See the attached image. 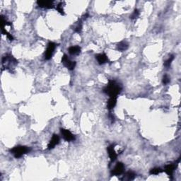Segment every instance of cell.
I'll use <instances>...</instances> for the list:
<instances>
[{"mask_svg":"<svg viewBox=\"0 0 181 181\" xmlns=\"http://www.w3.org/2000/svg\"><path fill=\"white\" fill-rule=\"evenodd\" d=\"M122 91V87L115 80H110L106 86L103 89V92L108 94L110 97L117 98Z\"/></svg>","mask_w":181,"mask_h":181,"instance_id":"cell-1","label":"cell"},{"mask_svg":"<svg viewBox=\"0 0 181 181\" xmlns=\"http://www.w3.org/2000/svg\"><path fill=\"white\" fill-rule=\"evenodd\" d=\"M18 64L17 59L14 58L12 55H7L2 59V65L5 69H11Z\"/></svg>","mask_w":181,"mask_h":181,"instance_id":"cell-2","label":"cell"},{"mask_svg":"<svg viewBox=\"0 0 181 181\" xmlns=\"http://www.w3.org/2000/svg\"><path fill=\"white\" fill-rule=\"evenodd\" d=\"M30 149L27 146H17L14 147L13 149H11L10 150V152L11 154H12L14 156L15 158H21L23 155H24L27 153H29L30 152Z\"/></svg>","mask_w":181,"mask_h":181,"instance_id":"cell-3","label":"cell"},{"mask_svg":"<svg viewBox=\"0 0 181 181\" xmlns=\"http://www.w3.org/2000/svg\"><path fill=\"white\" fill-rule=\"evenodd\" d=\"M62 62L65 65V67H66L69 70H73L76 67V62L70 60L67 55H64L62 57Z\"/></svg>","mask_w":181,"mask_h":181,"instance_id":"cell-4","label":"cell"},{"mask_svg":"<svg viewBox=\"0 0 181 181\" xmlns=\"http://www.w3.org/2000/svg\"><path fill=\"white\" fill-rule=\"evenodd\" d=\"M56 44L53 42H50L47 45V50L45 53V59L46 60H49L51 59L52 56H53V53H54L55 47H56Z\"/></svg>","mask_w":181,"mask_h":181,"instance_id":"cell-5","label":"cell"},{"mask_svg":"<svg viewBox=\"0 0 181 181\" xmlns=\"http://www.w3.org/2000/svg\"><path fill=\"white\" fill-rule=\"evenodd\" d=\"M180 162V158L178 159L177 161L175 163V164H168L166 165V166H165L164 167V172L166 173L168 175V176L170 177V178H172V176H173V172L174 170H176V167L177 166H178V163Z\"/></svg>","mask_w":181,"mask_h":181,"instance_id":"cell-6","label":"cell"},{"mask_svg":"<svg viewBox=\"0 0 181 181\" xmlns=\"http://www.w3.org/2000/svg\"><path fill=\"white\" fill-rule=\"evenodd\" d=\"M125 170V166L121 162H118V164H116V166H115V168L113 169L112 173L113 176H120L121 174H122L124 173Z\"/></svg>","mask_w":181,"mask_h":181,"instance_id":"cell-7","label":"cell"},{"mask_svg":"<svg viewBox=\"0 0 181 181\" xmlns=\"http://www.w3.org/2000/svg\"><path fill=\"white\" fill-rule=\"evenodd\" d=\"M60 132L62 135L64 140L67 141V142H71V141H74L75 140L74 135L69 130H66V129L61 128Z\"/></svg>","mask_w":181,"mask_h":181,"instance_id":"cell-8","label":"cell"},{"mask_svg":"<svg viewBox=\"0 0 181 181\" xmlns=\"http://www.w3.org/2000/svg\"><path fill=\"white\" fill-rule=\"evenodd\" d=\"M114 147H115L114 144H111L108 147V149H107L109 157H110V163L114 162L117 159V156H118V154H117V153L115 152Z\"/></svg>","mask_w":181,"mask_h":181,"instance_id":"cell-9","label":"cell"},{"mask_svg":"<svg viewBox=\"0 0 181 181\" xmlns=\"http://www.w3.org/2000/svg\"><path fill=\"white\" fill-rule=\"evenodd\" d=\"M59 143V137L57 134H53V137L50 141L48 145H47V149L51 150L54 147Z\"/></svg>","mask_w":181,"mask_h":181,"instance_id":"cell-10","label":"cell"},{"mask_svg":"<svg viewBox=\"0 0 181 181\" xmlns=\"http://www.w3.org/2000/svg\"><path fill=\"white\" fill-rule=\"evenodd\" d=\"M38 5L43 9H53L55 7L54 2L53 1H38Z\"/></svg>","mask_w":181,"mask_h":181,"instance_id":"cell-11","label":"cell"},{"mask_svg":"<svg viewBox=\"0 0 181 181\" xmlns=\"http://www.w3.org/2000/svg\"><path fill=\"white\" fill-rule=\"evenodd\" d=\"M95 58H96L99 65H103V64L108 62V57L104 53H101V54L96 55H95Z\"/></svg>","mask_w":181,"mask_h":181,"instance_id":"cell-12","label":"cell"},{"mask_svg":"<svg viewBox=\"0 0 181 181\" xmlns=\"http://www.w3.org/2000/svg\"><path fill=\"white\" fill-rule=\"evenodd\" d=\"M117 103V98H114V97H110L109 100L108 101V104H107V108L108 110H112L114 108Z\"/></svg>","mask_w":181,"mask_h":181,"instance_id":"cell-13","label":"cell"},{"mask_svg":"<svg viewBox=\"0 0 181 181\" xmlns=\"http://www.w3.org/2000/svg\"><path fill=\"white\" fill-rule=\"evenodd\" d=\"M80 52H81V48L79 46H71L69 48V54L72 55H78L80 53Z\"/></svg>","mask_w":181,"mask_h":181,"instance_id":"cell-14","label":"cell"},{"mask_svg":"<svg viewBox=\"0 0 181 181\" xmlns=\"http://www.w3.org/2000/svg\"><path fill=\"white\" fill-rule=\"evenodd\" d=\"M127 48H128V44H127L126 42H120V43L117 45V49H118V50L120 52L126 50Z\"/></svg>","mask_w":181,"mask_h":181,"instance_id":"cell-15","label":"cell"},{"mask_svg":"<svg viewBox=\"0 0 181 181\" xmlns=\"http://www.w3.org/2000/svg\"><path fill=\"white\" fill-rule=\"evenodd\" d=\"M135 176H136V175H135L133 172H127L126 174H125V178L124 177V180H134ZM122 179V180H123Z\"/></svg>","mask_w":181,"mask_h":181,"instance_id":"cell-16","label":"cell"},{"mask_svg":"<svg viewBox=\"0 0 181 181\" xmlns=\"http://www.w3.org/2000/svg\"><path fill=\"white\" fill-rule=\"evenodd\" d=\"M162 169L160 168H154L152 169H151L149 173L151 175H158L160 174L161 173H162Z\"/></svg>","mask_w":181,"mask_h":181,"instance_id":"cell-17","label":"cell"},{"mask_svg":"<svg viewBox=\"0 0 181 181\" xmlns=\"http://www.w3.org/2000/svg\"><path fill=\"white\" fill-rule=\"evenodd\" d=\"M174 58H175V57H174V55H170V57H169L168 60H166V61L164 62V66L166 67H170V65H171L172 62L173 61Z\"/></svg>","mask_w":181,"mask_h":181,"instance_id":"cell-18","label":"cell"},{"mask_svg":"<svg viewBox=\"0 0 181 181\" xmlns=\"http://www.w3.org/2000/svg\"><path fill=\"white\" fill-rule=\"evenodd\" d=\"M56 10L57 11H58L59 13H60L62 15L65 14V13H64V10L62 8V2L59 3L58 5L56 6Z\"/></svg>","mask_w":181,"mask_h":181,"instance_id":"cell-19","label":"cell"},{"mask_svg":"<svg viewBox=\"0 0 181 181\" xmlns=\"http://www.w3.org/2000/svg\"><path fill=\"white\" fill-rule=\"evenodd\" d=\"M139 15H140V11H139L138 9H135L134 11V12L132 13V14L131 15V19H137V17H139Z\"/></svg>","mask_w":181,"mask_h":181,"instance_id":"cell-20","label":"cell"},{"mask_svg":"<svg viewBox=\"0 0 181 181\" xmlns=\"http://www.w3.org/2000/svg\"><path fill=\"white\" fill-rule=\"evenodd\" d=\"M74 30L77 33H81V30H82V24H81V21L78 23V25H77V26L75 28Z\"/></svg>","mask_w":181,"mask_h":181,"instance_id":"cell-21","label":"cell"},{"mask_svg":"<svg viewBox=\"0 0 181 181\" xmlns=\"http://www.w3.org/2000/svg\"><path fill=\"white\" fill-rule=\"evenodd\" d=\"M170 82V79L169 77L167 76V75H164V77H163V83L164 84H168V83Z\"/></svg>","mask_w":181,"mask_h":181,"instance_id":"cell-22","label":"cell"}]
</instances>
